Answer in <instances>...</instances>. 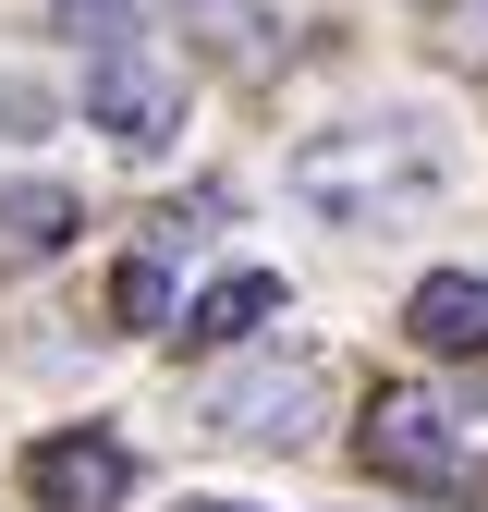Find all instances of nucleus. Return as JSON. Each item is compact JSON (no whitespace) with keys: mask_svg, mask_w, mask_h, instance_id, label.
Segmentation results:
<instances>
[{"mask_svg":"<svg viewBox=\"0 0 488 512\" xmlns=\"http://www.w3.org/2000/svg\"><path fill=\"white\" fill-rule=\"evenodd\" d=\"M452 183H464V159L427 110H366V122H330V135L293 147V208L330 232H403Z\"/></svg>","mask_w":488,"mask_h":512,"instance_id":"1","label":"nucleus"},{"mask_svg":"<svg viewBox=\"0 0 488 512\" xmlns=\"http://www.w3.org/2000/svg\"><path fill=\"white\" fill-rule=\"evenodd\" d=\"M86 122H98L122 159H171V135H183V74H171L147 37H122V49L86 61Z\"/></svg>","mask_w":488,"mask_h":512,"instance_id":"2","label":"nucleus"},{"mask_svg":"<svg viewBox=\"0 0 488 512\" xmlns=\"http://www.w3.org/2000/svg\"><path fill=\"white\" fill-rule=\"evenodd\" d=\"M318 415H330V366L318 354H257V366H232L208 391V427L220 439H257V452H293Z\"/></svg>","mask_w":488,"mask_h":512,"instance_id":"3","label":"nucleus"},{"mask_svg":"<svg viewBox=\"0 0 488 512\" xmlns=\"http://www.w3.org/2000/svg\"><path fill=\"white\" fill-rule=\"evenodd\" d=\"M25 500L37 512H122L135 500V452H122L110 427H49L25 452Z\"/></svg>","mask_w":488,"mask_h":512,"instance_id":"4","label":"nucleus"},{"mask_svg":"<svg viewBox=\"0 0 488 512\" xmlns=\"http://www.w3.org/2000/svg\"><path fill=\"white\" fill-rule=\"evenodd\" d=\"M366 464H379L391 488H452V476H464V439H452L440 403L379 391V403H366Z\"/></svg>","mask_w":488,"mask_h":512,"instance_id":"5","label":"nucleus"},{"mask_svg":"<svg viewBox=\"0 0 488 512\" xmlns=\"http://www.w3.org/2000/svg\"><path fill=\"white\" fill-rule=\"evenodd\" d=\"M403 330H415L427 354H488V281H476V269H427L415 305H403Z\"/></svg>","mask_w":488,"mask_h":512,"instance_id":"6","label":"nucleus"},{"mask_svg":"<svg viewBox=\"0 0 488 512\" xmlns=\"http://www.w3.org/2000/svg\"><path fill=\"white\" fill-rule=\"evenodd\" d=\"M269 317H281V281H269V269H232V281H208V293H196L183 342H196V354H232V342H257Z\"/></svg>","mask_w":488,"mask_h":512,"instance_id":"7","label":"nucleus"},{"mask_svg":"<svg viewBox=\"0 0 488 512\" xmlns=\"http://www.w3.org/2000/svg\"><path fill=\"white\" fill-rule=\"evenodd\" d=\"M74 183H0V244H13V256H61V244H74Z\"/></svg>","mask_w":488,"mask_h":512,"instance_id":"8","label":"nucleus"},{"mask_svg":"<svg viewBox=\"0 0 488 512\" xmlns=\"http://www.w3.org/2000/svg\"><path fill=\"white\" fill-rule=\"evenodd\" d=\"M183 25H196L232 74H257V61H269V13H257V0H183Z\"/></svg>","mask_w":488,"mask_h":512,"instance_id":"9","label":"nucleus"},{"mask_svg":"<svg viewBox=\"0 0 488 512\" xmlns=\"http://www.w3.org/2000/svg\"><path fill=\"white\" fill-rule=\"evenodd\" d=\"M110 317H122V330H171V256H122Z\"/></svg>","mask_w":488,"mask_h":512,"instance_id":"10","label":"nucleus"},{"mask_svg":"<svg viewBox=\"0 0 488 512\" xmlns=\"http://www.w3.org/2000/svg\"><path fill=\"white\" fill-rule=\"evenodd\" d=\"M61 37H86V61H98V49L135 37V0H61Z\"/></svg>","mask_w":488,"mask_h":512,"instance_id":"11","label":"nucleus"},{"mask_svg":"<svg viewBox=\"0 0 488 512\" xmlns=\"http://www.w3.org/2000/svg\"><path fill=\"white\" fill-rule=\"evenodd\" d=\"M0 122H13V135H49V86H25V74H0Z\"/></svg>","mask_w":488,"mask_h":512,"instance_id":"12","label":"nucleus"},{"mask_svg":"<svg viewBox=\"0 0 488 512\" xmlns=\"http://www.w3.org/2000/svg\"><path fill=\"white\" fill-rule=\"evenodd\" d=\"M171 512H257V500H171Z\"/></svg>","mask_w":488,"mask_h":512,"instance_id":"13","label":"nucleus"}]
</instances>
